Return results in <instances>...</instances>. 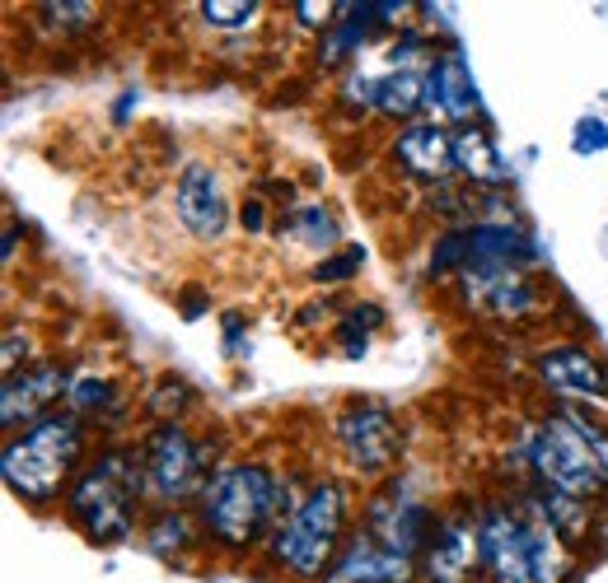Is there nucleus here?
I'll return each instance as SVG.
<instances>
[{
    "instance_id": "1",
    "label": "nucleus",
    "mask_w": 608,
    "mask_h": 583,
    "mask_svg": "<svg viewBox=\"0 0 608 583\" xmlns=\"http://www.w3.org/2000/svg\"><path fill=\"white\" fill-rule=\"evenodd\" d=\"M482 564L492 583H562L571 574L566 537L552 527L538 504L529 509H486L478 518Z\"/></svg>"
},
{
    "instance_id": "2",
    "label": "nucleus",
    "mask_w": 608,
    "mask_h": 583,
    "mask_svg": "<svg viewBox=\"0 0 608 583\" xmlns=\"http://www.w3.org/2000/svg\"><path fill=\"white\" fill-rule=\"evenodd\" d=\"M141 486H146V463L131 448H113L76 476L66 509L94 541H122L131 537V500Z\"/></svg>"
},
{
    "instance_id": "3",
    "label": "nucleus",
    "mask_w": 608,
    "mask_h": 583,
    "mask_svg": "<svg viewBox=\"0 0 608 583\" xmlns=\"http://www.w3.org/2000/svg\"><path fill=\"white\" fill-rule=\"evenodd\" d=\"M80 457V420L76 411H47L43 420H33L24 439H14L5 448V481L14 494H24L33 504L57 500V490L66 481V471Z\"/></svg>"
},
{
    "instance_id": "4",
    "label": "nucleus",
    "mask_w": 608,
    "mask_h": 583,
    "mask_svg": "<svg viewBox=\"0 0 608 583\" xmlns=\"http://www.w3.org/2000/svg\"><path fill=\"white\" fill-rule=\"evenodd\" d=\"M272 509H276V481H272V471L257 463L225 467L216 481L206 486V500H202L206 527H211L225 546H249L263 533Z\"/></svg>"
},
{
    "instance_id": "5",
    "label": "nucleus",
    "mask_w": 608,
    "mask_h": 583,
    "mask_svg": "<svg viewBox=\"0 0 608 583\" xmlns=\"http://www.w3.org/2000/svg\"><path fill=\"white\" fill-rule=\"evenodd\" d=\"M342 523H346V494L342 486L323 481L305 494V504L290 514V523L276 533V560L290 564L300 579H314L328 574L323 564L333 560L337 541H342Z\"/></svg>"
},
{
    "instance_id": "6",
    "label": "nucleus",
    "mask_w": 608,
    "mask_h": 583,
    "mask_svg": "<svg viewBox=\"0 0 608 583\" xmlns=\"http://www.w3.org/2000/svg\"><path fill=\"white\" fill-rule=\"evenodd\" d=\"M529 463L534 471L543 476V486H558L566 494H576V500H585V494H595L599 481H604V467L595 448L585 444V434L576 430V420L566 416H552L543 420V425L534 430L529 439Z\"/></svg>"
},
{
    "instance_id": "7",
    "label": "nucleus",
    "mask_w": 608,
    "mask_h": 583,
    "mask_svg": "<svg viewBox=\"0 0 608 583\" xmlns=\"http://www.w3.org/2000/svg\"><path fill=\"white\" fill-rule=\"evenodd\" d=\"M141 463H146V486L154 500H183L187 490H193L197 481V448H193V439H187V430L179 425V420H164V425H154V434L146 439V453H141Z\"/></svg>"
},
{
    "instance_id": "8",
    "label": "nucleus",
    "mask_w": 608,
    "mask_h": 583,
    "mask_svg": "<svg viewBox=\"0 0 608 583\" xmlns=\"http://www.w3.org/2000/svg\"><path fill=\"white\" fill-rule=\"evenodd\" d=\"M337 444L346 448L356 471H385L393 457H398V420L385 411V406H356L337 420Z\"/></svg>"
},
{
    "instance_id": "9",
    "label": "nucleus",
    "mask_w": 608,
    "mask_h": 583,
    "mask_svg": "<svg viewBox=\"0 0 608 583\" xmlns=\"http://www.w3.org/2000/svg\"><path fill=\"white\" fill-rule=\"evenodd\" d=\"M365 533H370L379 546H389L393 556H416V546H422L431 533V509L416 504V500H403V490H385L370 500V514H365Z\"/></svg>"
},
{
    "instance_id": "10",
    "label": "nucleus",
    "mask_w": 608,
    "mask_h": 583,
    "mask_svg": "<svg viewBox=\"0 0 608 583\" xmlns=\"http://www.w3.org/2000/svg\"><path fill=\"white\" fill-rule=\"evenodd\" d=\"M482 537L473 518L436 523V537L426 541V583H478Z\"/></svg>"
},
{
    "instance_id": "11",
    "label": "nucleus",
    "mask_w": 608,
    "mask_h": 583,
    "mask_svg": "<svg viewBox=\"0 0 608 583\" xmlns=\"http://www.w3.org/2000/svg\"><path fill=\"white\" fill-rule=\"evenodd\" d=\"M408 579H412V560L393 556L389 546H379L370 533H356L342 546L333 570L323 574V583H408Z\"/></svg>"
},
{
    "instance_id": "12",
    "label": "nucleus",
    "mask_w": 608,
    "mask_h": 583,
    "mask_svg": "<svg viewBox=\"0 0 608 583\" xmlns=\"http://www.w3.org/2000/svg\"><path fill=\"white\" fill-rule=\"evenodd\" d=\"M173 201H179V215L197 238H220L225 234L230 206H225L220 178L206 164H187L183 168V183H179V197H173Z\"/></svg>"
},
{
    "instance_id": "13",
    "label": "nucleus",
    "mask_w": 608,
    "mask_h": 583,
    "mask_svg": "<svg viewBox=\"0 0 608 583\" xmlns=\"http://www.w3.org/2000/svg\"><path fill=\"white\" fill-rule=\"evenodd\" d=\"M66 383V369L61 364H28L24 374H10L5 378V393H0V420L20 425V420H43L47 406L57 401Z\"/></svg>"
},
{
    "instance_id": "14",
    "label": "nucleus",
    "mask_w": 608,
    "mask_h": 583,
    "mask_svg": "<svg viewBox=\"0 0 608 583\" xmlns=\"http://www.w3.org/2000/svg\"><path fill=\"white\" fill-rule=\"evenodd\" d=\"M538 374H543V383L552 387V393L562 397H585V401H604L608 397V378L604 369L595 364V355L581 346H558L548 350L543 360H538Z\"/></svg>"
},
{
    "instance_id": "15",
    "label": "nucleus",
    "mask_w": 608,
    "mask_h": 583,
    "mask_svg": "<svg viewBox=\"0 0 608 583\" xmlns=\"http://www.w3.org/2000/svg\"><path fill=\"white\" fill-rule=\"evenodd\" d=\"M393 154L403 159L412 173H422V178H445L449 168H455V136H445L440 127H408L398 136Z\"/></svg>"
},
{
    "instance_id": "16",
    "label": "nucleus",
    "mask_w": 608,
    "mask_h": 583,
    "mask_svg": "<svg viewBox=\"0 0 608 583\" xmlns=\"http://www.w3.org/2000/svg\"><path fill=\"white\" fill-rule=\"evenodd\" d=\"M426 103L440 108L445 117H473L478 113V90H473V75L459 57H445L431 66L426 75Z\"/></svg>"
},
{
    "instance_id": "17",
    "label": "nucleus",
    "mask_w": 608,
    "mask_h": 583,
    "mask_svg": "<svg viewBox=\"0 0 608 583\" xmlns=\"http://www.w3.org/2000/svg\"><path fill=\"white\" fill-rule=\"evenodd\" d=\"M356 90L365 103H375V108L389 117H408L426 103V80L412 75V70H393L389 80H360Z\"/></svg>"
},
{
    "instance_id": "18",
    "label": "nucleus",
    "mask_w": 608,
    "mask_h": 583,
    "mask_svg": "<svg viewBox=\"0 0 608 583\" xmlns=\"http://www.w3.org/2000/svg\"><path fill=\"white\" fill-rule=\"evenodd\" d=\"M534 257V243L511 224H473V267H515Z\"/></svg>"
},
{
    "instance_id": "19",
    "label": "nucleus",
    "mask_w": 608,
    "mask_h": 583,
    "mask_svg": "<svg viewBox=\"0 0 608 583\" xmlns=\"http://www.w3.org/2000/svg\"><path fill=\"white\" fill-rule=\"evenodd\" d=\"M455 168H463L468 178H478V183H501V178H506V164H501L492 136H486L482 127H463L455 136Z\"/></svg>"
},
{
    "instance_id": "20",
    "label": "nucleus",
    "mask_w": 608,
    "mask_h": 583,
    "mask_svg": "<svg viewBox=\"0 0 608 583\" xmlns=\"http://www.w3.org/2000/svg\"><path fill=\"white\" fill-rule=\"evenodd\" d=\"M538 514H543L552 527H558L562 537H576L585 527V500H576V494H566L558 486H538Z\"/></svg>"
},
{
    "instance_id": "21",
    "label": "nucleus",
    "mask_w": 608,
    "mask_h": 583,
    "mask_svg": "<svg viewBox=\"0 0 608 583\" xmlns=\"http://www.w3.org/2000/svg\"><path fill=\"white\" fill-rule=\"evenodd\" d=\"M468 271L473 267V229H455V234H445L436 243V253H431V276H449V271Z\"/></svg>"
},
{
    "instance_id": "22",
    "label": "nucleus",
    "mask_w": 608,
    "mask_h": 583,
    "mask_svg": "<svg viewBox=\"0 0 608 583\" xmlns=\"http://www.w3.org/2000/svg\"><path fill=\"white\" fill-rule=\"evenodd\" d=\"M290 234L309 243V247H333L337 243V224L323 215V206H305L290 215Z\"/></svg>"
},
{
    "instance_id": "23",
    "label": "nucleus",
    "mask_w": 608,
    "mask_h": 583,
    "mask_svg": "<svg viewBox=\"0 0 608 583\" xmlns=\"http://www.w3.org/2000/svg\"><path fill=\"white\" fill-rule=\"evenodd\" d=\"M253 14H257L253 0H206L202 5V20L220 24V28H239V24H249Z\"/></svg>"
},
{
    "instance_id": "24",
    "label": "nucleus",
    "mask_w": 608,
    "mask_h": 583,
    "mask_svg": "<svg viewBox=\"0 0 608 583\" xmlns=\"http://www.w3.org/2000/svg\"><path fill=\"white\" fill-rule=\"evenodd\" d=\"M360 261H365V247H346V253L319 261V267H314V280H319V285H337V280H352V276L360 271Z\"/></svg>"
},
{
    "instance_id": "25",
    "label": "nucleus",
    "mask_w": 608,
    "mask_h": 583,
    "mask_svg": "<svg viewBox=\"0 0 608 583\" xmlns=\"http://www.w3.org/2000/svg\"><path fill=\"white\" fill-rule=\"evenodd\" d=\"M187 401H193V393H187V383H179V378H164V383H160V393L150 397V411L160 416V420H179Z\"/></svg>"
},
{
    "instance_id": "26",
    "label": "nucleus",
    "mask_w": 608,
    "mask_h": 583,
    "mask_svg": "<svg viewBox=\"0 0 608 583\" xmlns=\"http://www.w3.org/2000/svg\"><path fill=\"white\" fill-rule=\"evenodd\" d=\"M571 150L576 154H599V150H608V127L599 117H585L581 127H576V136H571Z\"/></svg>"
},
{
    "instance_id": "27",
    "label": "nucleus",
    "mask_w": 608,
    "mask_h": 583,
    "mask_svg": "<svg viewBox=\"0 0 608 583\" xmlns=\"http://www.w3.org/2000/svg\"><path fill=\"white\" fill-rule=\"evenodd\" d=\"M71 401L84 406V411H94V406H108L113 401V383L108 378H80L71 387Z\"/></svg>"
},
{
    "instance_id": "28",
    "label": "nucleus",
    "mask_w": 608,
    "mask_h": 583,
    "mask_svg": "<svg viewBox=\"0 0 608 583\" xmlns=\"http://www.w3.org/2000/svg\"><path fill=\"white\" fill-rule=\"evenodd\" d=\"M150 541H154V551H164L169 541L183 546L187 541V523L183 518H160V523H154V533H150Z\"/></svg>"
},
{
    "instance_id": "29",
    "label": "nucleus",
    "mask_w": 608,
    "mask_h": 583,
    "mask_svg": "<svg viewBox=\"0 0 608 583\" xmlns=\"http://www.w3.org/2000/svg\"><path fill=\"white\" fill-rule=\"evenodd\" d=\"M43 14H47L51 24H66V28H71V24H84V20H90L94 5H43Z\"/></svg>"
},
{
    "instance_id": "30",
    "label": "nucleus",
    "mask_w": 608,
    "mask_h": 583,
    "mask_svg": "<svg viewBox=\"0 0 608 583\" xmlns=\"http://www.w3.org/2000/svg\"><path fill=\"white\" fill-rule=\"evenodd\" d=\"M267 224V210H263V201H243V229H253V234H257V229H263Z\"/></svg>"
},
{
    "instance_id": "31",
    "label": "nucleus",
    "mask_w": 608,
    "mask_h": 583,
    "mask_svg": "<svg viewBox=\"0 0 608 583\" xmlns=\"http://www.w3.org/2000/svg\"><path fill=\"white\" fill-rule=\"evenodd\" d=\"M295 14H300V24H328V5H295Z\"/></svg>"
},
{
    "instance_id": "32",
    "label": "nucleus",
    "mask_w": 608,
    "mask_h": 583,
    "mask_svg": "<svg viewBox=\"0 0 608 583\" xmlns=\"http://www.w3.org/2000/svg\"><path fill=\"white\" fill-rule=\"evenodd\" d=\"M202 308H206L202 290H187V294H183V317H202Z\"/></svg>"
}]
</instances>
